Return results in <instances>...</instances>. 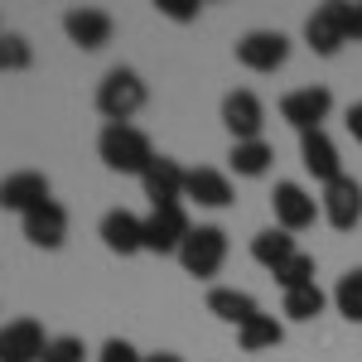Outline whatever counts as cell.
I'll return each mask as SVG.
<instances>
[{
  "mask_svg": "<svg viewBox=\"0 0 362 362\" xmlns=\"http://www.w3.org/2000/svg\"><path fill=\"white\" fill-rule=\"evenodd\" d=\"M97 160L112 169V174H145L155 165V145L140 126H102L97 136Z\"/></svg>",
  "mask_w": 362,
  "mask_h": 362,
  "instance_id": "6da1fadb",
  "label": "cell"
},
{
  "mask_svg": "<svg viewBox=\"0 0 362 362\" xmlns=\"http://www.w3.org/2000/svg\"><path fill=\"white\" fill-rule=\"evenodd\" d=\"M145 102H150V87L136 68H112L97 83V112L107 116V126H131V116L145 112Z\"/></svg>",
  "mask_w": 362,
  "mask_h": 362,
  "instance_id": "7a4b0ae2",
  "label": "cell"
},
{
  "mask_svg": "<svg viewBox=\"0 0 362 362\" xmlns=\"http://www.w3.org/2000/svg\"><path fill=\"white\" fill-rule=\"evenodd\" d=\"M179 266L194 280H213L227 266V232L218 223H198L189 232V242L179 247Z\"/></svg>",
  "mask_w": 362,
  "mask_h": 362,
  "instance_id": "3957f363",
  "label": "cell"
},
{
  "mask_svg": "<svg viewBox=\"0 0 362 362\" xmlns=\"http://www.w3.org/2000/svg\"><path fill=\"white\" fill-rule=\"evenodd\" d=\"M329 112H334V92H329V87H295V92H285V97H280V121H285V126H295L300 136L324 131Z\"/></svg>",
  "mask_w": 362,
  "mask_h": 362,
  "instance_id": "277c9868",
  "label": "cell"
},
{
  "mask_svg": "<svg viewBox=\"0 0 362 362\" xmlns=\"http://www.w3.org/2000/svg\"><path fill=\"white\" fill-rule=\"evenodd\" d=\"M237 63L247 73H280L290 63V39L280 29H251L237 39Z\"/></svg>",
  "mask_w": 362,
  "mask_h": 362,
  "instance_id": "5b68a950",
  "label": "cell"
},
{
  "mask_svg": "<svg viewBox=\"0 0 362 362\" xmlns=\"http://www.w3.org/2000/svg\"><path fill=\"white\" fill-rule=\"evenodd\" d=\"M319 213L334 232H353L362 223V184L353 174H343L334 184H324V198H319Z\"/></svg>",
  "mask_w": 362,
  "mask_h": 362,
  "instance_id": "8992f818",
  "label": "cell"
},
{
  "mask_svg": "<svg viewBox=\"0 0 362 362\" xmlns=\"http://www.w3.org/2000/svg\"><path fill=\"white\" fill-rule=\"evenodd\" d=\"M189 213H184V203L179 208H150V218H145V251H155V256H179V247L189 242Z\"/></svg>",
  "mask_w": 362,
  "mask_h": 362,
  "instance_id": "52a82bcc",
  "label": "cell"
},
{
  "mask_svg": "<svg viewBox=\"0 0 362 362\" xmlns=\"http://www.w3.org/2000/svg\"><path fill=\"white\" fill-rule=\"evenodd\" d=\"M271 213H276V227H285V232H305V227H314V218H324L319 203H314V194L300 189L295 179H280V184H276V194H271Z\"/></svg>",
  "mask_w": 362,
  "mask_h": 362,
  "instance_id": "ba28073f",
  "label": "cell"
},
{
  "mask_svg": "<svg viewBox=\"0 0 362 362\" xmlns=\"http://www.w3.org/2000/svg\"><path fill=\"white\" fill-rule=\"evenodd\" d=\"M54 338L44 334L39 319H10L0 329V362H44Z\"/></svg>",
  "mask_w": 362,
  "mask_h": 362,
  "instance_id": "9c48e42d",
  "label": "cell"
},
{
  "mask_svg": "<svg viewBox=\"0 0 362 362\" xmlns=\"http://www.w3.org/2000/svg\"><path fill=\"white\" fill-rule=\"evenodd\" d=\"M223 126L232 131V145L237 140H261V126H266V102L251 92V87H237L223 97Z\"/></svg>",
  "mask_w": 362,
  "mask_h": 362,
  "instance_id": "30bf717a",
  "label": "cell"
},
{
  "mask_svg": "<svg viewBox=\"0 0 362 362\" xmlns=\"http://www.w3.org/2000/svg\"><path fill=\"white\" fill-rule=\"evenodd\" d=\"M20 227H25V242H29V247L58 251L63 242H68V208H63L58 198H49V203H39L34 213H25Z\"/></svg>",
  "mask_w": 362,
  "mask_h": 362,
  "instance_id": "8fae6325",
  "label": "cell"
},
{
  "mask_svg": "<svg viewBox=\"0 0 362 362\" xmlns=\"http://www.w3.org/2000/svg\"><path fill=\"white\" fill-rule=\"evenodd\" d=\"M63 34L83 49V54H97V49H107L116 34V20L107 10H92V5H78V10H68L63 15Z\"/></svg>",
  "mask_w": 362,
  "mask_h": 362,
  "instance_id": "7c38bea8",
  "label": "cell"
},
{
  "mask_svg": "<svg viewBox=\"0 0 362 362\" xmlns=\"http://www.w3.org/2000/svg\"><path fill=\"white\" fill-rule=\"evenodd\" d=\"M184 179H189V169H179V160L155 155V165L140 174V189L155 208H179L184 203Z\"/></svg>",
  "mask_w": 362,
  "mask_h": 362,
  "instance_id": "4fadbf2b",
  "label": "cell"
},
{
  "mask_svg": "<svg viewBox=\"0 0 362 362\" xmlns=\"http://www.w3.org/2000/svg\"><path fill=\"white\" fill-rule=\"evenodd\" d=\"M39 203H49V179L39 174V169H15V174H5L0 179V208L5 213H34Z\"/></svg>",
  "mask_w": 362,
  "mask_h": 362,
  "instance_id": "5bb4252c",
  "label": "cell"
},
{
  "mask_svg": "<svg viewBox=\"0 0 362 362\" xmlns=\"http://www.w3.org/2000/svg\"><path fill=\"white\" fill-rule=\"evenodd\" d=\"M97 237H102V247L112 256H136V251H145V218L126 213V208H112L97 223Z\"/></svg>",
  "mask_w": 362,
  "mask_h": 362,
  "instance_id": "9a60e30c",
  "label": "cell"
},
{
  "mask_svg": "<svg viewBox=\"0 0 362 362\" xmlns=\"http://www.w3.org/2000/svg\"><path fill=\"white\" fill-rule=\"evenodd\" d=\"M300 165H305L319 184L343 179V155H338L334 140H329V131H309V136H300Z\"/></svg>",
  "mask_w": 362,
  "mask_h": 362,
  "instance_id": "2e32d148",
  "label": "cell"
},
{
  "mask_svg": "<svg viewBox=\"0 0 362 362\" xmlns=\"http://www.w3.org/2000/svg\"><path fill=\"white\" fill-rule=\"evenodd\" d=\"M184 198L189 203H198V208H232V179H227L223 169H208L198 165L189 169V179H184Z\"/></svg>",
  "mask_w": 362,
  "mask_h": 362,
  "instance_id": "e0dca14e",
  "label": "cell"
},
{
  "mask_svg": "<svg viewBox=\"0 0 362 362\" xmlns=\"http://www.w3.org/2000/svg\"><path fill=\"white\" fill-rule=\"evenodd\" d=\"M300 247H295V232H285V227H261L256 237H251V261L256 266H266L271 276H276L285 261H295Z\"/></svg>",
  "mask_w": 362,
  "mask_h": 362,
  "instance_id": "ac0fdd59",
  "label": "cell"
},
{
  "mask_svg": "<svg viewBox=\"0 0 362 362\" xmlns=\"http://www.w3.org/2000/svg\"><path fill=\"white\" fill-rule=\"evenodd\" d=\"M305 44L319 58H334L338 49L348 44V34H343V25H338V10H334V5H319V10L305 20Z\"/></svg>",
  "mask_w": 362,
  "mask_h": 362,
  "instance_id": "d6986e66",
  "label": "cell"
},
{
  "mask_svg": "<svg viewBox=\"0 0 362 362\" xmlns=\"http://www.w3.org/2000/svg\"><path fill=\"white\" fill-rule=\"evenodd\" d=\"M208 314H213V319H223V324H232V329H242L247 319H256V314H261V305L251 300L247 290L213 285V290H208Z\"/></svg>",
  "mask_w": 362,
  "mask_h": 362,
  "instance_id": "ffe728a7",
  "label": "cell"
},
{
  "mask_svg": "<svg viewBox=\"0 0 362 362\" xmlns=\"http://www.w3.org/2000/svg\"><path fill=\"white\" fill-rule=\"evenodd\" d=\"M276 160V150L266 145V140H237L232 150H227V169L237 174V179H261L266 169Z\"/></svg>",
  "mask_w": 362,
  "mask_h": 362,
  "instance_id": "44dd1931",
  "label": "cell"
},
{
  "mask_svg": "<svg viewBox=\"0 0 362 362\" xmlns=\"http://www.w3.org/2000/svg\"><path fill=\"white\" fill-rule=\"evenodd\" d=\"M280 343H285V324L276 314H256V319H247L237 329V348L242 353H266V348H280Z\"/></svg>",
  "mask_w": 362,
  "mask_h": 362,
  "instance_id": "7402d4cb",
  "label": "cell"
},
{
  "mask_svg": "<svg viewBox=\"0 0 362 362\" xmlns=\"http://www.w3.org/2000/svg\"><path fill=\"white\" fill-rule=\"evenodd\" d=\"M334 309L348 324H362V266H353L348 276H338L334 285Z\"/></svg>",
  "mask_w": 362,
  "mask_h": 362,
  "instance_id": "603a6c76",
  "label": "cell"
},
{
  "mask_svg": "<svg viewBox=\"0 0 362 362\" xmlns=\"http://www.w3.org/2000/svg\"><path fill=\"white\" fill-rule=\"evenodd\" d=\"M329 305V295L319 290V285H305V290H290L285 295V319H295V324H309V319H319Z\"/></svg>",
  "mask_w": 362,
  "mask_h": 362,
  "instance_id": "cb8c5ba5",
  "label": "cell"
},
{
  "mask_svg": "<svg viewBox=\"0 0 362 362\" xmlns=\"http://www.w3.org/2000/svg\"><path fill=\"white\" fill-rule=\"evenodd\" d=\"M34 63V44L25 34H0V73H25Z\"/></svg>",
  "mask_w": 362,
  "mask_h": 362,
  "instance_id": "d4e9b609",
  "label": "cell"
},
{
  "mask_svg": "<svg viewBox=\"0 0 362 362\" xmlns=\"http://www.w3.org/2000/svg\"><path fill=\"white\" fill-rule=\"evenodd\" d=\"M276 285L285 290V295H290V290H305V285H319V280H314V256L300 251L295 261H285V266L276 271Z\"/></svg>",
  "mask_w": 362,
  "mask_h": 362,
  "instance_id": "484cf974",
  "label": "cell"
},
{
  "mask_svg": "<svg viewBox=\"0 0 362 362\" xmlns=\"http://www.w3.org/2000/svg\"><path fill=\"white\" fill-rule=\"evenodd\" d=\"M83 358H87V343L73 334H58L49 343V353H44V362H83Z\"/></svg>",
  "mask_w": 362,
  "mask_h": 362,
  "instance_id": "4316f807",
  "label": "cell"
},
{
  "mask_svg": "<svg viewBox=\"0 0 362 362\" xmlns=\"http://www.w3.org/2000/svg\"><path fill=\"white\" fill-rule=\"evenodd\" d=\"M97 362H145L136 343H126V338H107L102 348H97Z\"/></svg>",
  "mask_w": 362,
  "mask_h": 362,
  "instance_id": "83f0119b",
  "label": "cell"
},
{
  "mask_svg": "<svg viewBox=\"0 0 362 362\" xmlns=\"http://www.w3.org/2000/svg\"><path fill=\"white\" fill-rule=\"evenodd\" d=\"M334 10H338V25H343V34L353 39V44H362V0H334Z\"/></svg>",
  "mask_w": 362,
  "mask_h": 362,
  "instance_id": "f1b7e54d",
  "label": "cell"
},
{
  "mask_svg": "<svg viewBox=\"0 0 362 362\" xmlns=\"http://www.w3.org/2000/svg\"><path fill=\"white\" fill-rule=\"evenodd\" d=\"M155 5H160V15H165V20H174V25H194L198 10H203L198 0H155Z\"/></svg>",
  "mask_w": 362,
  "mask_h": 362,
  "instance_id": "f546056e",
  "label": "cell"
},
{
  "mask_svg": "<svg viewBox=\"0 0 362 362\" xmlns=\"http://www.w3.org/2000/svg\"><path fill=\"white\" fill-rule=\"evenodd\" d=\"M343 126H348V136H353V140L362 145V102H353V107H348V116H343Z\"/></svg>",
  "mask_w": 362,
  "mask_h": 362,
  "instance_id": "4dcf8cb0",
  "label": "cell"
},
{
  "mask_svg": "<svg viewBox=\"0 0 362 362\" xmlns=\"http://www.w3.org/2000/svg\"><path fill=\"white\" fill-rule=\"evenodd\" d=\"M145 362H184L179 353H169V348H160V353H145Z\"/></svg>",
  "mask_w": 362,
  "mask_h": 362,
  "instance_id": "1f68e13d",
  "label": "cell"
}]
</instances>
